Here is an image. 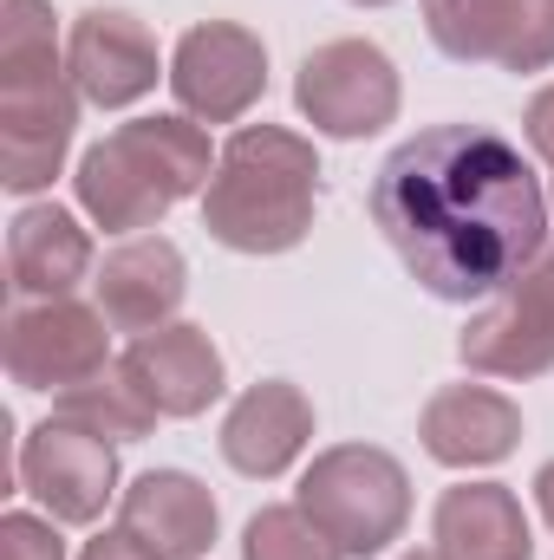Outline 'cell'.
I'll return each mask as SVG.
<instances>
[{"label":"cell","mask_w":554,"mask_h":560,"mask_svg":"<svg viewBox=\"0 0 554 560\" xmlns=\"http://www.w3.org/2000/svg\"><path fill=\"white\" fill-rule=\"evenodd\" d=\"M372 222L405 275L450 306L503 293L549 248V196L489 125H430L372 176Z\"/></svg>","instance_id":"obj_1"},{"label":"cell","mask_w":554,"mask_h":560,"mask_svg":"<svg viewBox=\"0 0 554 560\" xmlns=\"http://www.w3.org/2000/svg\"><path fill=\"white\" fill-rule=\"evenodd\" d=\"M320 202V156L300 131L242 125L203 189V229L235 255H287L307 242Z\"/></svg>","instance_id":"obj_2"},{"label":"cell","mask_w":554,"mask_h":560,"mask_svg":"<svg viewBox=\"0 0 554 560\" xmlns=\"http://www.w3.org/2000/svg\"><path fill=\"white\" fill-rule=\"evenodd\" d=\"M216 176L209 156V131L183 112H157V118H131L112 138H99L79 156V209L92 215V229L105 235H143L157 229L183 196H203Z\"/></svg>","instance_id":"obj_3"},{"label":"cell","mask_w":554,"mask_h":560,"mask_svg":"<svg viewBox=\"0 0 554 560\" xmlns=\"http://www.w3.org/2000/svg\"><path fill=\"white\" fill-rule=\"evenodd\" d=\"M293 502L339 541L346 560H372L412 522V476L379 443H333L307 463Z\"/></svg>","instance_id":"obj_4"},{"label":"cell","mask_w":554,"mask_h":560,"mask_svg":"<svg viewBox=\"0 0 554 560\" xmlns=\"http://www.w3.org/2000/svg\"><path fill=\"white\" fill-rule=\"evenodd\" d=\"M293 105L300 118L320 131V138H372L399 118L405 105V85H399V66L385 46L372 39H326L300 59V79H293Z\"/></svg>","instance_id":"obj_5"},{"label":"cell","mask_w":554,"mask_h":560,"mask_svg":"<svg viewBox=\"0 0 554 560\" xmlns=\"http://www.w3.org/2000/svg\"><path fill=\"white\" fill-rule=\"evenodd\" d=\"M457 359L476 378H549L554 372V248H542L535 268L509 280L503 293L483 300V313H470Z\"/></svg>","instance_id":"obj_6"},{"label":"cell","mask_w":554,"mask_h":560,"mask_svg":"<svg viewBox=\"0 0 554 560\" xmlns=\"http://www.w3.org/2000/svg\"><path fill=\"white\" fill-rule=\"evenodd\" d=\"M112 365V319L85 300H20L7 313V378L20 392H72Z\"/></svg>","instance_id":"obj_7"},{"label":"cell","mask_w":554,"mask_h":560,"mask_svg":"<svg viewBox=\"0 0 554 560\" xmlns=\"http://www.w3.org/2000/svg\"><path fill=\"white\" fill-rule=\"evenodd\" d=\"M170 92L176 112L196 125H235L262 105L268 92V46L262 33L235 26V20H203L176 39L170 52Z\"/></svg>","instance_id":"obj_8"},{"label":"cell","mask_w":554,"mask_h":560,"mask_svg":"<svg viewBox=\"0 0 554 560\" xmlns=\"http://www.w3.org/2000/svg\"><path fill=\"white\" fill-rule=\"evenodd\" d=\"M424 33L457 66L549 72L554 66V0H424Z\"/></svg>","instance_id":"obj_9"},{"label":"cell","mask_w":554,"mask_h":560,"mask_svg":"<svg viewBox=\"0 0 554 560\" xmlns=\"http://www.w3.org/2000/svg\"><path fill=\"white\" fill-rule=\"evenodd\" d=\"M20 489L66 528H92L118 495V443L46 418L20 436Z\"/></svg>","instance_id":"obj_10"},{"label":"cell","mask_w":554,"mask_h":560,"mask_svg":"<svg viewBox=\"0 0 554 560\" xmlns=\"http://www.w3.org/2000/svg\"><path fill=\"white\" fill-rule=\"evenodd\" d=\"M79 85L72 72L46 79H0V183L13 196L46 189L66 170V150L79 131Z\"/></svg>","instance_id":"obj_11"},{"label":"cell","mask_w":554,"mask_h":560,"mask_svg":"<svg viewBox=\"0 0 554 560\" xmlns=\"http://www.w3.org/2000/svg\"><path fill=\"white\" fill-rule=\"evenodd\" d=\"M66 72L79 85L85 105L99 112H125L143 92H157V79H170L157 66V39L138 13L125 7H85L66 33Z\"/></svg>","instance_id":"obj_12"},{"label":"cell","mask_w":554,"mask_h":560,"mask_svg":"<svg viewBox=\"0 0 554 560\" xmlns=\"http://www.w3.org/2000/svg\"><path fill=\"white\" fill-rule=\"evenodd\" d=\"M118 365L131 372V385L157 405V418H203L222 398V352L189 319H170L157 332H138Z\"/></svg>","instance_id":"obj_13"},{"label":"cell","mask_w":554,"mask_h":560,"mask_svg":"<svg viewBox=\"0 0 554 560\" xmlns=\"http://www.w3.org/2000/svg\"><path fill=\"white\" fill-rule=\"evenodd\" d=\"M92 293H99V313L112 319V332H157L176 319L183 293H189V268H183V248L163 242V235H131L118 242L99 275H92Z\"/></svg>","instance_id":"obj_14"},{"label":"cell","mask_w":554,"mask_h":560,"mask_svg":"<svg viewBox=\"0 0 554 560\" xmlns=\"http://www.w3.org/2000/svg\"><path fill=\"white\" fill-rule=\"evenodd\" d=\"M313 443V405L300 385L287 378H262L249 385L229 418H222V463L235 476H255V482H275L300 463V450Z\"/></svg>","instance_id":"obj_15"},{"label":"cell","mask_w":554,"mask_h":560,"mask_svg":"<svg viewBox=\"0 0 554 560\" xmlns=\"http://www.w3.org/2000/svg\"><path fill=\"white\" fill-rule=\"evenodd\" d=\"M216 495L189 469H143L118 495V528L157 560H203L216 548Z\"/></svg>","instance_id":"obj_16"},{"label":"cell","mask_w":554,"mask_h":560,"mask_svg":"<svg viewBox=\"0 0 554 560\" xmlns=\"http://www.w3.org/2000/svg\"><path fill=\"white\" fill-rule=\"evenodd\" d=\"M417 436H424V456L443 469H489L522 443V411L489 385H443L430 392Z\"/></svg>","instance_id":"obj_17"},{"label":"cell","mask_w":554,"mask_h":560,"mask_svg":"<svg viewBox=\"0 0 554 560\" xmlns=\"http://www.w3.org/2000/svg\"><path fill=\"white\" fill-rule=\"evenodd\" d=\"M79 280H92V235L72 209L33 202L7 222V287L20 300H72Z\"/></svg>","instance_id":"obj_18"},{"label":"cell","mask_w":554,"mask_h":560,"mask_svg":"<svg viewBox=\"0 0 554 560\" xmlns=\"http://www.w3.org/2000/svg\"><path fill=\"white\" fill-rule=\"evenodd\" d=\"M430 555L437 560H535L529 515L509 482H457L437 495L430 515Z\"/></svg>","instance_id":"obj_19"},{"label":"cell","mask_w":554,"mask_h":560,"mask_svg":"<svg viewBox=\"0 0 554 560\" xmlns=\"http://www.w3.org/2000/svg\"><path fill=\"white\" fill-rule=\"evenodd\" d=\"M53 418L72 423V430H85V436H105V443H138V436L157 430V405L131 385L125 365H105V372H92L85 385L59 392V398H53Z\"/></svg>","instance_id":"obj_20"},{"label":"cell","mask_w":554,"mask_h":560,"mask_svg":"<svg viewBox=\"0 0 554 560\" xmlns=\"http://www.w3.org/2000/svg\"><path fill=\"white\" fill-rule=\"evenodd\" d=\"M46 72H66L53 7L46 0H7L0 7V79H46Z\"/></svg>","instance_id":"obj_21"},{"label":"cell","mask_w":554,"mask_h":560,"mask_svg":"<svg viewBox=\"0 0 554 560\" xmlns=\"http://www.w3.org/2000/svg\"><path fill=\"white\" fill-rule=\"evenodd\" d=\"M242 560H346V555L300 502H275L242 528Z\"/></svg>","instance_id":"obj_22"},{"label":"cell","mask_w":554,"mask_h":560,"mask_svg":"<svg viewBox=\"0 0 554 560\" xmlns=\"http://www.w3.org/2000/svg\"><path fill=\"white\" fill-rule=\"evenodd\" d=\"M0 541H7V560H66V541H59V522H53V515L13 509V515L0 522Z\"/></svg>","instance_id":"obj_23"},{"label":"cell","mask_w":554,"mask_h":560,"mask_svg":"<svg viewBox=\"0 0 554 560\" xmlns=\"http://www.w3.org/2000/svg\"><path fill=\"white\" fill-rule=\"evenodd\" d=\"M522 138H529V150L554 170V85H542V92L529 98V112H522Z\"/></svg>","instance_id":"obj_24"},{"label":"cell","mask_w":554,"mask_h":560,"mask_svg":"<svg viewBox=\"0 0 554 560\" xmlns=\"http://www.w3.org/2000/svg\"><path fill=\"white\" fill-rule=\"evenodd\" d=\"M79 560H157L143 541H131L125 528H112V535H99V541H85V555Z\"/></svg>","instance_id":"obj_25"},{"label":"cell","mask_w":554,"mask_h":560,"mask_svg":"<svg viewBox=\"0 0 554 560\" xmlns=\"http://www.w3.org/2000/svg\"><path fill=\"white\" fill-rule=\"evenodd\" d=\"M535 509H542V522L554 528V463H542V469H535Z\"/></svg>","instance_id":"obj_26"},{"label":"cell","mask_w":554,"mask_h":560,"mask_svg":"<svg viewBox=\"0 0 554 560\" xmlns=\"http://www.w3.org/2000/svg\"><path fill=\"white\" fill-rule=\"evenodd\" d=\"M353 7H392V0H353Z\"/></svg>","instance_id":"obj_27"},{"label":"cell","mask_w":554,"mask_h":560,"mask_svg":"<svg viewBox=\"0 0 554 560\" xmlns=\"http://www.w3.org/2000/svg\"><path fill=\"white\" fill-rule=\"evenodd\" d=\"M405 560H437V555H405Z\"/></svg>","instance_id":"obj_28"}]
</instances>
